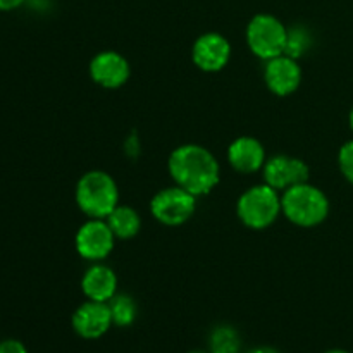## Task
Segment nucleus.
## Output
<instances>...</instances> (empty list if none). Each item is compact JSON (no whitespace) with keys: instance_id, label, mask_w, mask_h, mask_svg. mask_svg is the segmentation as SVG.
I'll return each mask as SVG.
<instances>
[{"instance_id":"nucleus-1","label":"nucleus","mask_w":353,"mask_h":353,"mask_svg":"<svg viewBox=\"0 0 353 353\" xmlns=\"http://www.w3.org/2000/svg\"><path fill=\"white\" fill-rule=\"evenodd\" d=\"M168 169L172 181L195 196L212 192L221 178L219 162L212 152L195 143L181 145L172 150Z\"/></svg>"},{"instance_id":"nucleus-2","label":"nucleus","mask_w":353,"mask_h":353,"mask_svg":"<svg viewBox=\"0 0 353 353\" xmlns=\"http://www.w3.org/2000/svg\"><path fill=\"white\" fill-rule=\"evenodd\" d=\"M281 210L290 223L300 228H314L330 216V199L323 190L307 181L283 192Z\"/></svg>"},{"instance_id":"nucleus-3","label":"nucleus","mask_w":353,"mask_h":353,"mask_svg":"<svg viewBox=\"0 0 353 353\" xmlns=\"http://www.w3.org/2000/svg\"><path fill=\"white\" fill-rule=\"evenodd\" d=\"M76 203L90 219H107L119 205V190L110 174L88 171L76 185Z\"/></svg>"},{"instance_id":"nucleus-4","label":"nucleus","mask_w":353,"mask_h":353,"mask_svg":"<svg viewBox=\"0 0 353 353\" xmlns=\"http://www.w3.org/2000/svg\"><path fill=\"white\" fill-rule=\"evenodd\" d=\"M281 196L278 190L264 185H255L241 193L236 203V214L241 223L250 230H265L281 214Z\"/></svg>"},{"instance_id":"nucleus-5","label":"nucleus","mask_w":353,"mask_h":353,"mask_svg":"<svg viewBox=\"0 0 353 353\" xmlns=\"http://www.w3.org/2000/svg\"><path fill=\"white\" fill-rule=\"evenodd\" d=\"M288 28L272 14H257L247 26V43L259 59H274L285 54Z\"/></svg>"},{"instance_id":"nucleus-6","label":"nucleus","mask_w":353,"mask_h":353,"mask_svg":"<svg viewBox=\"0 0 353 353\" xmlns=\"http://www.w3.org/2000/svg\"><path fill=\"white\" fill-rule=\"evenodd\" d=\"M195 209L196 196L178 185L157 192L150 202L152 216L164 226H181L195 214Z\"/></svg>"},{"instance_id":"nucleus-7","label":"nucleus","mask_w":353,"mask_h":353,"mask_svg":"<svg viewBox=\"0 0 353 353\" xmlns=\"http://www.w3.org/2000/svg\"><path fill=\"white\" fill-rule=\"evenodd\" d=\"M116 234L105 219H90L78 230L74 238L76 252L90 262H100L114 250Z\"/></svg>"},{"instance_id":"nucleus-8","label":"nucleus","mask_w":353,"mask_h":353,"mask_svg":"<svg viewBox=\"0 0 353 353\" xmlns=\"http://www.w3.org/2000/svg\"><path fill=\"white\" fill-rule=\"evenodd\" d=\"M262 174H264V183L278 192L279 190L285 192L292 186L309 181L310 169L302 159L292 157V155H274L265 161Z\"/></svg>"},{"instance_id":"nucleus-9","label":"nucleus","mask_w":353,"mask_h":353,"mask_svg":"<svg viewBox=\"0 0 353 353\" xmlns=\"http://www.w3.org/2000/svg\"><path fill=\"white\" fill-rule=\"evenodd\" d=\"M192 59L200 71L217 72L230 62L231 43L221 33H203L193 43Z\"/></svg>"},{"instance_id":"nucleus-10","label":"nucleus","mask_w":353,"mask_h":353,"mask_svg":"<svg viewBox=\"0 0 353 353\" xmlns=\"http://www.w3.org/2000/svg\"><path fill=\"white\" fill-rule=\"evenodd\" d=\"M71 324L78 336L85 340H99L114 324L109 303L95 302V300L81 303L72 314Z\"/></svg>"},{"instance_id":"nucleus-11","label":"nucleus","mask_w":353,"mask_h":353,"mask_svg":"<svg viewBox=\"0 0 353 353\" xmlns=\"http://www.w3.org/2000/svg\"><path fill=\"white\" fill-rule=\"evenodd\" d=\"M264 81L268 88L278 97H288L299 90L302 85V68L296 59L288 55H278L265 61Z\"/></svg>"},{"instance_id":"nucleus-12","label":"nucleus","mask_w":353,"mask_h":353,"mask_svg":"<svg viewBox=\"0 0 353 353\" xmlns=\"http://www.w3.org/2000/svg\"><path fill=\"white\" fill-rule=\"evenodd\" d=\"M130 62L119 52L103 50L90 62V78L102 88H119L130 79Z\"/></svg>"},{"instance_id":"nucleus-13","label":"nucleus","mask_w":353,"mask_h":353,"mask_svg":"<svg viewBox=\"0 0 353 353\" xmlns=\"http://www.w3.org/2000/svg\"><path fill=\"white\" fill-rule=\"evenodd\" d=\"M264 145L254 137H240L228 147V162L241 174H254L265 164Z\"/></svg>"},{"instance_id":"nucleus-14","label":"nucleus","mask_w":353,"mask_h":353,"mask_svg":"<svg viewBox=\"0 0 353 353\" xmlns=\"http://www.w3.org/2000/svg\"><path fill=\"white\" fill-rule=\"evenodd\" d=\"M81 290L88 300L109 302L117 292V276L109 265L93 264L81 278Z\"/></svg>"},{"instance_id":"nucleus-15","label":"nucleus","mask_w":353,"mask_h":353,"mask_svg":"<svg viewBox=\"0 0 353 353\" xmlns=\"http://www.w3.org/2000/svg\"><path fill=\"white\" fill-rule=\"evenodd\" d=\"M105 221L119 240H130L137 236L141 228L140 214L130 205H117Z\"/></svg>"},{"instance_id":"nucleus-16","label":"nucleus","mask_w":353,"mask_h":353,"mask_svg":"<svg viewBox=\"0 0 353 353\" xmlns=\"http://www.w3.org/2000/svg\"><path fill=\"white\" fill-rule=\"evenodd\" d=\"M109 309L110 316H112L114 326L126 327L131 326L137 319V302L133 300V296L126 295V293H119V295H114L112 299L109 300Z\"/></svg>"},{"instance_id":"nucleus-17","label":"nucleus","mask_w":353,"mask_h":353,"mask_svg":"<svg viewBox=\"0 0 353 353\" xmlns=\"http://www.w3.org/2000/svg\"><path fill=\"white\" fill-rule=\"evenodd\" d=\"M210 352L212 353H240V334L231 326H217L210 333Z\"/></svg>"},{"instance_id":"nucleus-18","label":"nucleus","mask_w":353,"mask_h":353,"mask_svg":"<svg viewBox=\"0 0 353 353\" xmlns=\"http://www.w3.org/2000/svg\"><path fill=\"white\" fill-rule=\"evenodd\" d=\"M310 45H312V37H310V33L305 30V28L303 26L288 28V40H286L285 55L299 61L302 55H305V52L309 50Z\"/></svg>"},{"instance_id":"nucleus-19","label":"nucleus","mask_w":353,"mask_h":353,"mask_svg":"<svg viewBox=\"0 0 353 353\" xmlns=\"http://www.w3.org/2000/svg\"><path fill=\"white\" fill-rule=\"evenodd\" d=\"M338 168L348 183L353 185V140L341 145L338 152Z\"/></svg>"},{"instance_id":"nucleus-20","label":"nucleus","mask_w":353,"mask_h":353,"mask_svg":"<svg viewBox=\"0 0 353 353\" xmlns=\"http://www.w3.org/2000/svg\"><path fill=\"white\" fill-rule=\"evenodd\" d=\"M0 353H28V348L24 347L23 341L9 338V340L0 341Z\"/></svg>"},{"instance_id":"nucleus-21","label":"nucleus","mask_w":353,"mask_h":353,"mask_svg":"<svg viewBox=\"0 0 353 353\" xmlns=\"http://www.w3.org/2000/svg\"><path fill=\"white\" fill-rule=\"evenodd\" d=\"M23 3H26V0H0V10L7 12V10L19 9Z\"/></svg>"},{"instance_id":"nucleus-22","label":"nucleus","mask_w":353,"mask_h":353,"mask_svg":"<svg viewBox=\"0 0 353 353\" xmlns=\"http://www.w3.org/2000/svg\"><path fill=\"white\" fill-rule=\"evenodd\" d=\"M247 353H279V352L272 347H255L252 348V350H248Z\"/></svg>"},{"instance_id":"nucleus-23","label":"nucleus","mask_w":353,"mask_h":353,"mask_svg":"<svg viewBox=\"0 0 353 353\" xmlns=\"http://www.w3.org/2000/svg\"><path fill=\"white\" fill-rule=\"evenodd\" d=\"M324 353H350V352L341 350V348H333V350H327V352H324Z\"/></svg>"},{"instance_id":"nucleus-24","label":"nucleus","mask_w":353,"mask_h":353,"mask_svg":"<svg viewBox=\"0 0 353 353\" xmlns=\"http://www.w3.org/2000/svg\"><path fill=\"white\" fill-rule=\"evenodd\" d=\"M348 123H350V128H352V131H353V107H352V110H350V116H348Z\"/></svg>"},{"instance_id":"nucleus-25","label":"nucleus","mask_w":353,"mask_h":353,"mask_svg":"<svg viewBox=\"0 0 353 353\" xmlns=\"http://www.w3.org/2000/svg\"><path fill=\"white\" fill-rule=\"evenodd\" d=\"M190 353H212V352H203V350H193V352H190Z\"/></svg>"}]
</instances>
